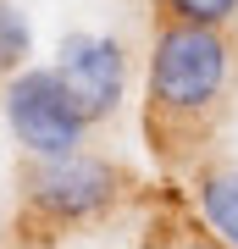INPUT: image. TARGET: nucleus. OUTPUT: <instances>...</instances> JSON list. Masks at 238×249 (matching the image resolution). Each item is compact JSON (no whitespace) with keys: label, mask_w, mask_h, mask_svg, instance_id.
I'll return each mask as SVG.
<instances>
[{"label":"nucleus","mask_w":238,"mask_h":249,"mask_svg":"<svg viewBox=\"0 0 238 249\" xmlns=\"http://www.w3.org/2000/svg\"><path fill=\"white\" fill-rule=\"evenodd\" d=\"M233 72H238V50L227 28H194V22L155 28L150 67H144V127H150L161 160H183L216 127L233 94Z\"/></svg>","instance_id":"nucleus-1"},{"label":"nucleus","mask_w":238,"mask_h":249,"mask_svg":"<svg viewBox=\"0 0 238 249\" xmlns=\"http://www.w3.org/2000/svg\"><path fill=\"white\" fill-rule=\"evenodd\" d=\"M122 188L128 178L111 166L106 155H89V150H72V155H50V160H34L22 178V199L39 222L50 227H83V222H100L122 205Z\"/></svg>","instance_id":"nucleus-2"},{"label":"nucleus","mask_w":238,"mask_h":249,"mask_svg":"<svg viewBox=\"0 0 238 249\" xmlns=\"http://www.w3.org/2000/svg\"><path fill=\"white\" fill-rule=\"evenodd\" d=\"M0 106H6L11 139H17L34 160L72 155V150H83V139H89V116H83L78 94L67 89V78L55 67H22V72H11Z\"/></svg>","instance_id":"nucleus-3"},{"label":"nucleus","mask_w":238,"mask_h":249,"mask_svg":"<svg viewBox=\"0 0 238 249\" xmlns=\"http://www.w3.org/2000/svg\"><path fill=\"white\" fill-rule=\"evenodd\" d=\"M55 72L78 94L89 122H106L122 106V89H128V50L111 34H67L61 50H55Z\"/></svg>","instance_id":"nucleus-4"},{"label":"nucleus","mask_w":238,"mask_h":249,"mask_svg":"<svg viewBox=\"0 0 238 249\" xmlns=\"http://www.w3.org/2000/svg\"><path fill=\"white\" fill-rule=\"evenodd\" d=\"M194 205H200V222L227 249H238V172L233 166H200Z\"/></svg>","instance_id":"nucleus-5"},{"label":"nucleus","mask_w":238,"mask_h":249,"mask_svg":"<svg viewBox=\"0 0 238 249\" xmlns=\"http://www.w3.org/2000/svg\"><path fill=\"white\" fill-rule=\"evenodd\" d=\"M28 50H34V28H28V17L11 0H0V72H22L28 67Z\"/></svg>","instance_id":"nucleus-6"},{"label":"nucleus","mask_w":238,"mask_h":249,"mask_svg":"<svg viewBox=\"0 0 238 249\" xmlns=\"http://www.w3.org/2000/svg\"><path fill=\"white\" fill-rule=\"evenodd\" d=\"M161 22H194V28H227L238 17V0H155Z\"/></svg>","instance_id":"nucleus-7"},{"label":"nucleus","mask_w":238,"mask_h":249,"mask_svg":"<svg viewBox=\"0 0 238 249\" xmlns=\"http://www.w3.org/2000/svg\"><path fill=\"white\" fill-rule=\"evenodd\" d=\"M166 249H227V244H221L211 227H205V232H200V227H183V232H177V238H172Z\"/></svg>","instance_id":"nucleus-8"}]
</instances>
